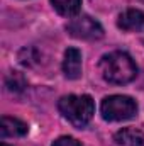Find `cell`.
Returning a JSON list of instances; mask_svg holds the SVG:
<instances>
[{
    "label": "cell",
    "instance_id": "obj_6",
    "mask_svg": "<svg viewBox=\"0 0 144 146\" xmlns=\"http://www.w3.org/2000/svg\"><path fill=\"white\" fill-rule=\"evenodd\" d=\"M63 72L70 80H78L81 76V51L78 48H68L65 51Z\"/></svg>",
    "mask_w": 144,
    "mask_h": 146
},
{
    "label": "cell",
    "instance_id": "obj_5",
    "mask_svg": "<svg viewBox=\"0 0 144 146\" xmlns=\"http://www.w3.org/2000/svg\"><path fill=\"white\" fill-rule=\"evenodd\" d=\"M117 26L122 31L129 33H144V12L139 9H126L119 14Z\"/></svg>",
    "mask_w": 144,
    "mask_h": 146
},
{
    "label": "cell",
    "instance_id": "obj_4",
    "mask_svg": "<svg viewBox=\"0 0 144 146\" xmlns=\"http://www.w3.org/2000/svg\"><path fill=\"white\" fill-rule=\"evenodd\" d=\"M66 31L76 39H85V41H95L104 36V27L100 26L98 21H95L90 15H76L66 26Z\"/></svg>",
    "mask_w": 144,
    "mask_h": 146
},
{
    "label": "cell",
    "instance_id": "obj_8",
    "mask_svg": "<svg viewBox=\"0 0 144 146\" xmlns=\"http://www.w3.org/2000/svg\"><path fill=\"white\" fill-rule=\"evenodd\" d=\"M115 146H144V133L136 127H122L114 136Z\"/></svg>",
    "mask_w": 144,
    "mask_h": 146
},
{
    "label": "cell",
    "instance_id": "obj_10",
    "mask_svg": "<svg viewBox=\"0 0 144 146\" xmlns=\"http://www.w3.org/2000/svg\"><path fill=\"white\" fill-rule=\"evenodd\" d=\"M5 85L10 92H22L26 87H27V80L24 78V75L19 72H14L10 73L5 80Z\"/></svg>",
    "mask_w": 144,
    "mask_h": 146
},
{
    "label": "cell",
    "instance_id": "obj_2",
    "mask_svg": "<svg viewBox=\"0 0 144 146\" xmlns=\"http://www.w3.org/2000/svg\"><path fill=\"white\" fill-rule=\"evenodd\" d=\"M58 109L75 127H85L95 114V102L90 95L70 94L58 100Z\"/></svg>",
    "mask_w": 144,
    "mask_h": 146
},
{
    "label": "cell",
    "instance_id": "obj_11",
    "mask_svg": "<svg viewBox=\"0 0 144 146\" xmlns=\"http://www.w3.org/2000/svg\"><path fill=\"white\" fill-rule=\"evenodd\" d=\"M53 146H83V145L78 139L71 138V136H61L53 143Z\"/></svg>",
    "mask_w": 144,
    "mask_h": 146
},
{
    "label": "cell",
    "instance_id": "obj_1",
    "mask_svg": "<svg viewBox=\"0 0 144 146\" xmlns=\"http://www.w3.org/2000/svg\"><path fill=\"white\" fill-rule=\"evenodd\" d=\"M98 70L102 78L114 85H126L137 75L134 60L126 51H112L104 54L98 61Z\"/></svg>",
    "mask_w": 144,
    "mask_h": 146
},
{
    "label": "cell",
    "instance_id": "obj_7",
    "mask_svg": "<svg viewBox=\"0 0 144 146\" xmlns=\"http://www.w3.org/2000/svg\"><path fill=\"white\" fill-rule=\"evenodd\" d=\"M27 131H29V126L24 121L15 119V117H9V115L2 117V122H0L2 139H5V138H20V136H26Z\"/></svg>",
    "mask_w": 144,
    "mask_h": 146
},
{
    "label": "cell",
    "instance_id": "obj_12",
    "mask_svg": "<svg viewBox=\"0 0 144 146\" xmlns=\"http://www.w3.org/2000/svg\"><path fill=\"white\" fill-rule=\"evenodd\" d=\"M0 146H9V145H7V143H2V145H0Z\"/></svg>",
    "mask_w": 144,
    "mask_h": 146
},
{
    "label": "cell",
    "instance_id": "obj_9",
    "mask_svg": "<svg viewBox=\"0 0 144 146\" xmlns=\"http://www.w3.org/2000/svg\"><path fill=\"white\" fill-rule=\"evenodd\" d=\"M54 10L65 17H76L81 9V0H51Z\"/></svg>",
    "mask_w": 144,
    "mask_h": 146
},
{
    "label": "cell",
    "instance_id": "obj_3",
    "mask_svg": "<svg viewBox=\"0 0 144 146\" xmlns=\"http://www.w3.org/2000/svg\"><path fill=\"white\" fill-rule=\"evenodd\" d=\"M100 112L108 122L129 121L137 114V104L129 95H108L100 104Z\"/></svg>",
    "mask_w": 144,
    "mask_h": 146
}]
</instances>
